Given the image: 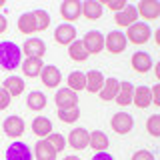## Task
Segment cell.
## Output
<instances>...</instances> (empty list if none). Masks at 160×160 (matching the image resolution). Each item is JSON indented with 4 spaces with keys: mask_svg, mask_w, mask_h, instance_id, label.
<instances>
[{
    "mask_svg": "<svg viewBox=\"0 0 160 160\" xmlns=\"http://www.w3.org/2000/svg\"><path fill=\"white\" fill-rule=\"evenodd\" d=\"M82 44H84V48H86L88 54H98L100 50L104 48V36L98 30H90V32H86Z\"/></svg>",
    "mask_w": 160,
    "mask_h": 160,
    "instance_id": "6",
    "label": "cell"
},
{
    "mask_svg": "<svg viewBox=\"0 0 160 160\" xmlns=\"http://www.w3.org/2000/svg\"><path fill=\"white\" fill-rule=\"evenodd\" d=\"M2 128H4V132H6L10 138H18V136L24 134V120L20 116H8L6 120H4Z\"/></svg>",
    "mask_w": 160,
    "mask_h": 160,
    "instance_id": "12",
    "label": "cell"
},
{
    "mask_svg": "<svg viewBox=\"0 0 160 160\" xmlns=\"http://www.w3.org/2000/svg\"><path fill=\"white\" fill-rule=\"evenodd\" d=\"M90 142V132L86 128H74L68 136V144L74 150H84Z\"/></svg>",
    "mask_w": 160,
    "mask_h": 160,
    "instance_id": "9",
    "label": "cell"
},
{
    "mask_svg": "<svg viewBox=\"0 0 160 160\" xmlns=\"http://www.w3.org/2000/svg\"><path fill=\"white\" fill-rule=\"evenodd\" d=\"M46 142H48L54 150H56V152L64 150V146H66V144H64V136H62V134H48Z\"/></svg>",
    "mask_w": 160,
    "mask_h": 160,
    "instance_id": "34",
    "label": "cell"
},
{
    "mask_svg": "<svg viewBox=\"0 0 160 160\" xmlns=\"http://www.w3.org/2000/svg\"><path fill=\"white\" fill-rule=\"evenodd\" d=\"M118 26H132V24H136L138 20V10L134 4H126V8H122L120 12H116V16H114Z\"/></svg>",
    "mask_w": 160,
    "mask_h": 160,
    "instance_id": "8",
    "label": "cell"
},
{
    "mask_svg": "<svg viewBox=\"0 0 160 160\" xmlns=\"http://www.w3.org/2000/svg\"><path fill=\"white\" fill-rule=\"evenodd\" d=\"M132 160H156V158H154V154L148 152V150H138V152H134Z\"/></svg>",
    "mask_w": 160,
    "mask_h": 160,
    "instance_id": "35",
    "label": "cell"
},
{
    "mask_svg": "<svg viewBox=\"0 0 160 160\" xmlns=\"http://www.w3.org/2000/svg\"><path fill=\"white\" fill-rule=\"evenodd\" d=\"M92 160H114V156H112V154H108V152H96Z\"/></svg>",
    "mask_w": 160,
    "mask_h": 160,
    "instance_id": "39",
    "label": "cell"
},
{
    "mask_svg": "<svg viewBox=\"0 0 160 160\" xmlns=\"http://www.w3.org/2000/svg\"><path fill=\"white\" fill-rule=\"evenodd\" d=\"M68 54H70V58L76 60V62H82V60L88 58V52H86V48H84V44L80 42V40H74V42L70 44Z\"/></svg>",
    "mask_w": 160,
    "mask_h": 160,
    "instance_id": "29",
    "label": "cell"
},
{
    "mask_svg": "<svg viewBox=\"0 0 160 160\" xmlns=\"http://www.w3.org/2000/svg\"><path fill=\"white\" fill-rule=\"evenodd\" d=\"M150 92H152V104H156V106H160V86L156 84L154 88H150Z\"/></svg>",
    "mask_w": 160,
    "mask_h": 160,
    "instance_id": "38",
    "label": "cell"
},
{
    "mask_svg": "<svg viewBox=\"0 0 160 160\" xmlns=\"http://www.w3.org/2000/svg\"><path fill=\"white\" fill-rule=\"evenodd\" d=\"M64 160H80V158H78V156H66Z\"/></svg>",
    "mask_w": 160,
    "mask_h": 160,
    "instance_id": "41",
    "label": "cell"
},
{
    "mask_svg": "<svg viewBox=\"0 0 160 160\" xmlns=\"http://www.w3.org/2000/svg\"><path fill=\"white\" fill-rule=\"evenodd\" d=\"M34 24H36V32L38 30H46L50 24V16L46 10H34Z\"/></svg>",
    "mask_w": 160,
    "mask_h": 160,
    "instance_id": "31",
    "label": "cell"
},
{
    "mask_svg": "<svg viewBox=\"0 0 160 160\" xmlns=\"http://www.w3.org/2000/svg\"><path fill=\"white\" fill-rule=\"evenodd\" d=\"M118 84H120V80H116V78H104V86L98 92L100 98H102L104 102L112 100L114 96H116V92H118Z\"/></svg>",
    "mask_w": 160,
    "mask_h": 160,
    "instance_id": "21",
    "label": "cell"
},
{
    "mask_svg": "<svg viewBox=\"0 0 160 160\" xmlns=\"http://www.w3.org/2000/svg\"><path fill=\"white\" fill-rule=\"evenodd\" d=\"M56 150H54L46 140H38L36 146H34V156L36 160H56Z\"/></svg>",
    "mask_w": 160,
    "mask_h": 160,
    "instance_id": "19",
    "label": "cell"
},
{
    "mask_svg": "<svg viewBox=\"0 0 160 160\" xmlns=\"http://www.w3.org/2000/svg\"><path fill=\"white\" fill-rule=\"evenodd\" d=\"M54 100L58 104V110H70V108L78 106V96L70 88H60L56 92V96H54Z\"/></svg>",
    "mask_w": 160,
    "mask_h": 160,
    "instance_id": "4",
    "label": "cell"
},
{
    "mask_svg": "<svg viewBox=\"0 0 160 160\" xmlns=\"http://www.w3.org/2000/svg\"><path fill=\"white\" fill-rule=\"evenodd\" d=\"M20 58H22V48L12 40H2L0 42V68L4 70H16L20 66Z\"/></svg>",
    "mask_w": 160,
    "mask_h": 160,
    "instance_id": "1",
    "label": "cell"
},
{
    "mask_svg": "<svg viewBox=\"0 0 160 160\" xmlns=\"http://www.w3.org/2000/svg\"><path fill=\"white\" fill-rule=\"evenodd\" d=\"M102 86H104L102 72H100V70H90V72L86 74V90L92 92V94H96V92L102 90Z\"/></svg>",
    "mask_w": 160,
    "mask_h": 160,
    "instance_id": "20",
    "label": "cell"
},
{
    "mask_svg": "<svg viewBox=\"0 0 160 160\" xmlns=\"http://www.w3.org/2000/svg\"><path fill=\"white\" fill-rule=\"evenodd\" d=\"M68 88L72 92H80V90H86V74L82 72H70L68 76Z\"/></svg>",
    "mask_w": 160,
    "mask_h": 160,
    "instance_id": "27",
    "label": "cell"
},
{
    "mask_svg": "<svg viewBox=\"0 0 160 160\" xmlns=\"http://www.w3.org/2000/svg\"><path fill=\"white\" fill-rule=\"evenodd\" d=\"M80 12H82V4L78 2V0H66V2H62V6H60V14L64 16V20H76L80 18Z\"/></svg>",
    "mask_w": 160,
    "mask_h": 160,
    "instance_id": "15",
    "label": "cell"
},
{
    "mask_svg": "<svg viewBox=\"0 0 160 160\" xmlns=\"http://www.w3.org/2000/svg\"><path fill=\"white\" fill-rule=\"evenodd\" d=\"M6 160H32V150L24 142H14L6 150Z\"/></svg>",
    "mask_w": 160,
    "mask_h": 160,
    "instance_id": "7",
    "label": "cell"
},
{
    "mask_svg": "<svg viewBox=\"0 0 160 160\" xmlns=\"http://www.w3.org/2000/svg\"><path fill=\"white\" fill-rule=\"evenodd\" d=\"M110 10H114V12H120L122 8H126V2L124 0H114V2H106Z\"/></svg>",
    "mask_w": 160,
    "mask_h": 160,
    "instance_id": "37",
    "label": "cell"
},
{
    "mask_svg": "<svg viewBox=\"0 0 160 160\" xmlns=\"http://www.w3.org/2000/svg\"><path fill=\"white\" fill-rule=\"evenodd\" d=\"M22 50L28 54V58H40L42 60V56L46 54V44L40 38H28L26 42H24Z\"/></svg>",
    "mask_w": 160,
    "mask_h": 160,
    "instance_id": "10",
    "label": "cell"
},
{
    "mask_svg": "<svg viewBox=\"0 0 160 160\" xmlns=\"http://www.w3.org/2000/svg\"><path fill=\"white\" fill-rule=\"evenodd\" d=\"M0 6H4V0H0Z\"/></svg>",
    "mask_w": 160,
    "mask_h": 160,
    "instance_id": "42",
    "label": "cell"
},
{
    "mask_svg": "<svg viewBox=\"0 0 160 160\" xmlns=\"http://www.w3.org/2000/svg\"><path fill=\"white\" fill-rule=\"evenodd\" d=\"M74 38H76V28L72 26V24H60L56 28V32H54V40H56L58 44H72Z\"/></svg>",
    "mask_w": 160,
    "mask_h": 160,
    "instance_id": "13",
    "label": "cell"
},
{
    "mask_svg": "<svg viewBox=\"0 0 160 160\" xmlns=\"http://www.w3.org/2000/svg\"><path fill=\"white\" fill-rule=\"evenodd\" d=\"M138 16L146 18V20H156L160 16V6L156 0H142V2L136 6Z\"/></svg>",
    "mask_w": 160,
    "mask_h": 160,
    "instance_id": "11",
    "label": "cell"
},
{
    "mask_svg": "<svg viewBox=\"0 0 160 160\" xmlns=\"http://www.w3.org/2000/svg\"><path fill=\"white\" fill-rule=\"evenodd\" d=\"M80 116V110L78 108H70V110H58V118L62 120V122H66V124H72V122H76Z\"/></svg>",
    "mask_w": 160,
    "mask_h": 160,
    "instance_id": "32",
    "label": "cell"
},
{
    "mask_svg": "<svg viewBox=\"0 0 160 160\" xmlns=\"http://www.w3.org/2000/svg\"><path fill=\"white\" fill-rule=\"evenodd\" d=\"M26 104L30 110H42L44 106H46V96H44L42 92H30L28 98H26Z\"/></svg>",
    "mask_w": 160,
    "mask_h": 160,
    "instance_id": "30",
    "label": "cell"
},
{
    "mask_svg": "<svg viewBox=\"0 0 160 160\" xmlns=\"http://www.w3.org/2000/svg\"><path fill=\"white\" fill-rule=\"evenodd\" d=\"M132 94H134V86H132V84H130V82H120L114 100H116L118 106H128V104H132Z\"/></svg>",
    "mask_w": 160,
    "mask_h": 160,
    "instance_id": "17",
    "label": "cell"
},
{
    "mask_svg": "<svg viewBox=\"0 0 160 160\" xmlns=\"http://www.w3.org/2000/svg\"><path fill=\"white\" fill-rule=\"evenodd\" d=\"M42 68H44V64H42V60H40V58H26V60L22 62L24 74H26V76H30V78L40 76Z\"/></svg>",
    "mask_w": 160,
    "mask_h": 160,
    "instance_id": "25",
    "label": "cell"
},
{
    "mask_svg": "<svg viewBox=\"0 0 160 160\" xmlns=\"http://www.w3.org/2000/svg\"><path fill=\"white\" fill-rule=\"evenodd\" d=\"M152 66H154V62H152V58H150L148 52H134L132 54V68L136 70V72L144 74Z\"/></svg>",
    "mask_w": 160,
    "mask_h": 160,
    "instance_id": "14",
    "label": "cell"
},
{
    "mask_svg": "<svg viewBox=\"0 0 160 160\" xmlns=\"http://www.w3.org/2000/svg\"><path fill=\"white\" fill-rule=\"evenodd\" d=\"M124 36H126V42L144 44V42L150 40V36H152V30H150L148 24L136 22V24H132V26H128V34H124Z\"/></svg>",
    "mask_w": 160,
    "mask_h": 160,
    "instance_id": "2",
    "label": "cell"
},
{
    "mask_svg": "<svg viewBox=\"0 0 160 160\" xmlns=\"http://www.w3.org/2000/svg\"><path fill=\"white\" fill-rule=\"evenodd\" d=\"M148 134L150 136H160V114H152L146 122Z\"/></svg>",
    "mask_w": 160,
    "mask_h": 160,
    "instance_id": "33",
    "label": "cell"
},
{
    "mask_svg": "<svg viewBox=\"0 0 160 160\" xmlns=\"http://www.w3.org/2000/svg\"><path fill=\"white\" fill-rule=\"evenodd\" d=\"M110 124H112L114 132L128 134L130 130H132V126H134V120H132V116H130L128 112H116L112 116V120H110Z\"/></svg>",
    "mask_w": 160,
    "mask_h": 160,
    "instance_id": "5",
    "label": "cell"
},
{
    "mask_svg": "<svg viewBox=\"0 0 160 160\" xmlns=\"http://www.w3.org/2000/svg\"><path fill=\"white\" fill-rule=\"evenodd\" d=\"M132 102L136 104L138 108H148L150 104H152V92H150V88H148V86H138V88H134Z\"/></svg>",
    "mask_w": 160,
    "mask_h": 160,
    "instance_id": "18",
    "label": "cell"
},
{
    "mask_svg": "<svg viewBox=\"0 0 160 160\" xmlns=\"http://www.w3.org/2000/svg\"><path fill=\"white\" fill-rule=\"evenodd\" d=\"M4 90L10 94V96H18V94L24 92V80L18 76H8L4 80Z\"/></svg>",
    "mask_w": 160,
    "mask_h": 160,
    "instance_id": "26",
    "label": "cell"
},
{
    "mask_svg": "<svg viewBox=\"0 0 160 160\" xmlns=\"http://www.w3.org/2000/svg\"><path fill=\"white\" fill-rule=\"evenodd\" d=\"M8 106H10V94L4 88H0V110H4Z\"/></svg>",
    "mask_w": 160,
    "mask_h": 160,
    "instance_id": "36",
    "label": "cell"
},
{
    "mask_svg": "<svg viewBox=\"0 0 160 160\" xmlns=\"http://www.w3.org/2000/svg\"><path fill=\"white\" fill-rule=\"evenodd\" d=\"M40 78H42L44 86H48V88H56L58 82L62 80V78H60V70H58L56 66H52V64H48V66L42 68V72H40Z\"/></svg>",
    "mask_w": 160,
    "mask_h": 160,
    "instance_id": "16",
    "label": "cell"
},
{
    "mask_svg": "<svg viewBox=\"0 0 160 160\" xmlns=\"http://www.w3.org/2000/svg\"><path fill=\"white\" fill-rule=\"evenodd\" d=\"M32 132L36 134V136H40V138L48 136V134L52 132V122H50L46 116H38V118H34V122H32Z\"/></svg>",
    "mask_w": 160,
    "mask_h": 160,
    "instance_id": "22",
    "label": "cell"
},
{
    "mask_svg": "<svg viewBox=\"0 0 160 160\" xmlns=\"http://www.w3.org/2000/svg\"><path fill=\"white\" fill-rule=\"evenodd\" d=\"M104 48L110 54H120L126 48V36H124V32H118V30L108 32V36L104 38Z\"/></svg>",
    "mask_w": 160,
    "mask_h": 160,
    "instance_id": "3",
    "label": "cell"
},
{
    "mask_svg": "<svg viewBox=\"0 0 160 160\" xmlns=\"http://www.w3.org/2000/svg\"><path fill=\"white\" fill-rule=\"evenodd\" d=\"M18 30L22 34H32L36 32V24H34V14L32 12H24L18 18Z\"/></svg>",
    "mask_w": 160,
    "mask_h": 160,
    "instance_id": "28",
    "label": "cell"
},
{
    "mask_svg": "<svg viewBox=\"0 0 160 160\" xmlns=\"http://www.w3.org/2000/svg\"><path fill=\"white\" fill-rule=\"evenodd\" d=\"M88 146H92L96 152H106V148H108V136L104 132H100V130H94V132H90Z\"/></svg>",
    "mask_w": 160,
    "mask_h": 160,
    "instance_id": "24",
    "label": "cell"
},
{
    "mask_svg": "<svg viewBox=\"0 0 160 160\" xmlns=\"http://www.w3.org/2000/svg\"><path fill=\"white\" fill-rule=\"evenodd\" d=\"M8 28V22H6V16H2L0 14V32H4V30Z\"/></svg>",
    "mask_w": 160,
    "mask_h": 160,
    "instance_id": "40",
    "label": "cell"
},
{
    "mask_svg": "<svg viewBox=\"0 0 160 160\" xmlns=\"http://www.w3.org/2000/svg\"><path fill=\"white\" fill-rule=\"evenodd\" d=\"M82 14L88 20H98L102 16V4L96 0H86V2H82Z\"/></svg>",
    "mask_w": 160,
    "mask_h": 160,
    "instance_id": "23",
    "label": "cell"
}]
</instances>
